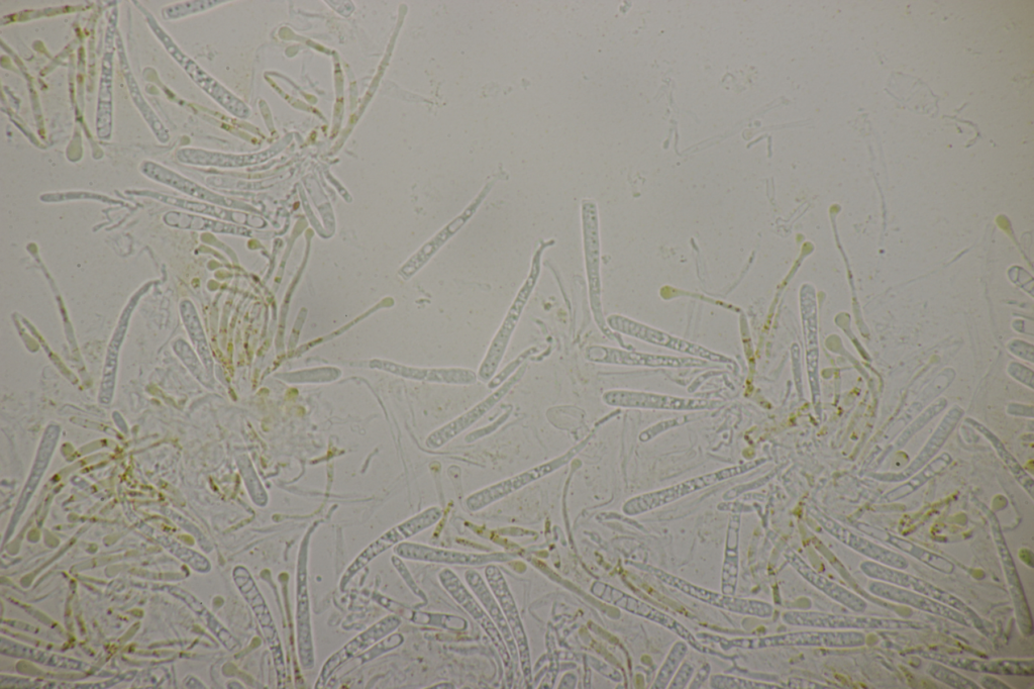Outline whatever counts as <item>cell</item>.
I'll list each match as a JSON object with an SVG mask.
<instances>
[{
  "label": "cell",
  "mask_w": 1034,
  "mask_h": 689,
  "mask_svg": "<svg viewBox=\"0 0 1034 689\" xmlns=\"http://www.w3.org/2000/svg\"><path fill=\"white\" fill-rule=\"evenodd\" d=\"M790 643L826 648H858L866 644V636L857 630L806 632L790 636Z\"/></svg>",
  "instance_id": "23"
},
{
  "label": "cell",
  "mask_w": 1034,
  "mask_h": 689,
  "mask_svg": "<svg viewBox=\"0 0 1034 689\" xmlns=\"http://www.w3.org/2000/svg\"><path fill=\"white\" fill-rule=\"evenodd\" d=\"M306 549L300 551L297 574V625L299 657L306 669L314 667L312 634L309 625V605L306 588Z\"/></svg>",
  "instance_id": "18"
},
{
  "label": "cell",
  "mask_w": 1034,
  "mask_h": 689,
  "mask_svg": "<svg viewBox=\"0 0 1034 689\" xmlns=\"http://www.w3.org/2000/svg\"><path fill=\"white\" fill-rule=\"evenodd\" d=\"M587 360L594 363L652 366V367H689L704 365V362L693 358H673L629 352L603 346H591L585 351Z\"/></svg>",
  "instance_id": "11"
},
{
  "label": "cell",
  "mask_w": 1034,
  "mask_h": 689,
  "mask_svg": "<svg viewBox=\"0 0 1034 689\" xmlns=\"http://www.w3.org/2000/svg\"><path fill=\"white\" fill-rule=\"evenodd\" d=\"M235 578L237 584L240 586L241 592L250 603L261 627L265 634V637L269 643L270 648L273 651L277 667L283 668V659L280 640L278 638L271 614L262 598L251 574L247 569L238 567L235 570Z\"/></svg>",
  "instance_id": "14"
},
{
  "label": "cell",
  "mask_w": 1034,
  "mask_h": 689,
  "mask_svg": "<svg viewBox=\"0 0 1034 689\" xmlns=\"http://www.w3.org/2000/svg\"><path fill=\"white\" fill-rule=\"evenodd\" d=\"M814 517L820 522L822 527L827 530V532H830L841 542L845 543L858 553L872 559L874 562L899 570H905L908 567V562L905 557L897 554L896 552L852 533L837 522L819 514L818 512L814 513Z\"/></svg>",
  "instance_id": "12"
},
{
  "label": "cell",
  "mask_w": 1034,
  "mask_h": 689,
  "mask_svg": "<svg viewBox=\"0 0 1034 689\" xmlns=\"http://www.w3.org/2000/svg\"><path fill=\"white\" fill-rule=\"evenodd\" d=\"M927 672L935 679L957 689H979L980 686L973 680L959 674L951 668L942 664L933 663L928 667Z\"/></svg>",
  "instance_id": "31"
},
{
  "label": "cell",
  "mask_w": 1034,
  "mask_h": 689,
  "mask_svg": "<svg viewBox=\"0 0 1034 689\" xmlns=\"http://www.w3.org/2000/svg\"><path fill=\"white\" fill-rule=\"evenodd\" d=\"M758 462L738 466L726 470H721L715 473L697 477L676 486L653 492V494L646 495L637 499L632 500L625 506V512L629 515L641 514L658 507L669 504L673 501L685 497L691 492L702 489L721 480H725L741 473L752 469L757 466Z\"/></svg>",
  "instance_id": "4"
},
{
  "label": "cell",
  "mask_w": 1034,
  "mask_h": 689,
  "mask_svg": "<svg viewBox=\"0 0 1034 689\" xmlns=\"http://www.w3.org/2000/svg\"><path fill=\"white\" fill-rule=\"evenodd\" d=\"M992 524L996 544L998 546V550L1005 568V573L1013 596L1020 628L1026 636H1030L1033 630L1031 615L1024 597L1023 588L1020 583L1013 558L1008 550L1003 536L1000 533V529L995 518H992Z\"/></svg>",
  "instance_id": "19"
},
{
  "label": "cell",
  "mask_w": 1034,
  "mask_h": 689,
  "mask_svg": "<svg viewBox=\"0 0 1034 689\" xmlns=\"http://www.w3.org/2000/svg\"><path fill=\"white\" fill-rule=\"evenodd\" d=\"M994 674L1031 677L1034 675V664L1031 660H998L994 661Z\"/></svg>",
  "instance_id": "32"
},
{
  "label": "cell",
  "mask_w": 1034,
  "mask_h": 689,
  "mask_svg": "<svg viewBox=\"0 0 1034 689\" xmlns=\"http://www.w3.org/2000/svg\"><path fill=\"white\" fill-rule=\"evenodd\" d=\"M971 423L975 424L977 429L981 431L985 435V437H987L993 443V446L996 448L1002 460L1009 467V469L1016 477V479L1020 482V484L1029 492V495L1032 497L1034 484L1033 479L1021 468L1016 459L1005 449L1003 444L991 432H989L980 424L975 423L974 421H971Z\"/></svg>",
  "instance_id": "28"
},
{
  "label": "cell",
  "mask_w": 1034,
  "mask_h": 689,
  "mask_svg": "<svg viewBox=\"0 0 1034 689\" xmlns=\"http://www.w3.org/2000/svg\"><path fill=\"white\" fill-rule=\"evenodd\" d=\"M527 371V365H522L514 375H512L505 383L496 390L493 395L488 397L485 401L480 403L478 406L470 410L468 413L462 415L460 418L450 423L442 430L438 431L435 436V447H440L455 438L457 435L467 430L470 426L476 423L482 418L489 410H491L497 402H499L506 393L519 382Z\"/></svg>",
  "instance_id": "16"
},
{
  "label": "cell",
  "mask_w": 1034,
  "mask_h": 689,
  "mask_svg": "<svg viewBox=\"0 0 1034 689\" xmlns=\"http://www.w3.org/2000/svg\"><path fill=\"white\" fill-rule=\"evenodd\" d=\"M607 325L614 331L663 346L675 351L687 353L714 362H730V359L713 353L701 346L675 338L669 334L652 329L628 318L612 315L607 318Z\"/></svg>",
  "instance_id": "6"
},
{
  "label": "cell",
  "mask_w": 1034,
  "mask_h": 689,
  "mask_svg": "<svg viewBox=\"0 0 1034 689\" xmlns=\"http://www.w3.org/2000/svg\"><path fill=\"white\" fill-rule=\"evenodd\" d=\"M947 400L941 399L932 407H929L901 436L899 446L906 443L915 433L922 429L930 420L939 415L946 407Z\"/></svg>",
  "instance_id": "33"
},
{
  "label": "cell",
  "mask_w": 1034,
  "mask_h": 689,
  "mask_svg": "<svg viewBox=\"0 0 1034 689\" xmlns=\"http://www.w3.org/2000/svg\"><path fill=\"white\" fill-rule=\"evenodd\" d=\"M576 453H577V448H575L572 451H570V453H568L567 455H564V456L560 457L559 459H556V460L552 461L551 463L542 465V466L537 467V468H535L533 470H530V471H528V472H526V473H524L522 475H519V476L511 478V479H508V480L503 481V482H501V483H499L497 485H494V486H492L490 488H487V489H485L483 491H480L479 494H476V495L472 496L468 500V503H467L468 507L472 511L480 510L483 507L491 504L492 502H494V501H496V500H498V499H500V498H502V497H504V496H506L508 494H511V492H513V491H515L517 489H520L524 485H526V484H528V483H530V482H532V481H534V480H536V479H538V478H540V477H542V476H544V475H546V474L556 470L557 468H559L562 465H564L565 463H567L569 461V459L573 455H575Z\"/></svg>",
  "instance_id": "15"
},
{
  "label": "cell",
  "mask_w": 1034,
  "mask_h": 689,
  "mask_svg": "<svg viewBox=\"0 0 1034 689\" xmlns=\"http://www.w3.org/2000/svg\"><path fill=\"white\" fill-rule=\"evenodd\" d=\"M791 623L832 630H919L920 624L893 619L849 615L803 613L795 614Z\"/></svg>",
  "instance_id": "5"
},
{
  "label": "cell",
  "mask_w": 1034,
  "mask_h": 689,
  "mask_svg": "<svg viewBox=\"0 0 1034 689\" xmlns=\"http://www.w3.org/2000/svg\"><path fill=\"white\" fill-rule=\"evenodd\" d=\"M441 517V513L438 510L428 511L421 517L413 519L408 523L397 527L390 532L383 535L380 539L372 543L367 549H365L360 556L352 563L344 574L341 587L344 588L349 581L366 565H368L375 557L394 546L404 538H408L418 532L426 529L427 527L434 524Z\"/></svg>",
  "instance_id": "10"
},
{
  "label": "cell",
  "mask_w": 1034,
  "mask_h": 689,
  "mask_svg": "<svg viewBox=\"0 0 1034 689\" xmlns=\"http://www.w3.org/2000/svg\"><path fill=\"white\" fill-rule=\"evenodd\" d=\"M536 351V348H531L519 357H517L514 361L507 365L498 375H496L492 380H490V382L488 383V387L492 389L500 386L501 383L507 380L509 376L514 371H516L517 368L521 367L526 362V360Z\"/></svg>",
  "instance_id": "34"
},
{
  "label": "cell",
  "mask_w": 1034,
  "mask_h": 689,
  "mask_svg": "<svg viewBox=\"0 0 1034 689\" xmlns=\"http://www.w3.org/2000/svg\"><path fill=\"white\" fill-rule=\"evenodd\" d=\"M125 74H126V77H127L128 83H129V88L131 90L132 96L134 98V101H135L137 107L140 109L141 113L143 114V116L145 117V119L147 120V122L149 123L151 128L153 129V131L156 133V136L158 137V139L161 142H167L169 140V134H168L167 130L164 128L163 124L158 120V118L153 113V111L150 109V107L145 103L144 98H143V96L141 94V91H140V89H139V87H138V85L136 83V80L134 79L132 73L130 72L129 69H125Z\"/></svg>",
  "instance_id": "30"
},
{
  "label": "cell",
  "mask_w": 1034,
  "mask_h": 689,
  "mask_svg": "<svg viewBox=\"0 0 1034 689\" xmlns=\"http://www.w3.org/2000/svg\"><path fill=\"white\" fill-rule=\"evenodd\" d=\"M112 78V62L106 58L103 61L97 119V131L101 139L109 138L112 132Z\"/></svg>",
  "instance_id": "25"
},
{
  "label": "cell",
  "mask_w": 1034,
  "mask_h": 689,
  "mask_svg": "<svg viewBox=\"0 0 1034 689\" xmlns=\"http://www.w3.org/2000/svg\"><path fill=\"white\" fill-rule=\"evenodd\" d=\"M603 401L609 406L668 411H699L714 408V403L699 399H680L654 393L613 390L604 393Z\"/></svg>",
  "instance_id": "9"
},
{
  "label": "cell",
  "mask_w": 1034,
  "mask_h": 689,
  "mask_svg": "<svg viewBox=\"0 0 1034 689\" xmlns=\"http://www.w3.org/2000/svg\"><path fill=\"white\" fill-rule=\"evenodd\" d=\"M981 684L984 688L988 689H1010V686L1004 682L992 676H986L982 679Z\"/></svg>",
  "instance_id": "37"
},
{
  "label": "cell",
  "mask_w": 1034,
  "mask_h": 689,
  "mask_svg": "<svg viewBox=\"0 0 1034 689\" xmlns=\"http://www.w3.org/2000/svg\"><path fill=\"white\" fill-rule=\"evenodd\" d=\"M869 592L882 600L939 616L962 626L971 627L973 625L965 615L957 610L933 599L911 592V590L906 588L877 580L872 581L869 584Z\"/></svg>",
  "instance_id": "7"
},
{
  "label": "cell",
  "mask_w": 1034,
  "mask_h": 689,
  "mask_svg": "<svg viewBox=\"0 0 1034 689\" xmlns=\"http://www.w3.org/2000/svg\"><path fill=\"white\" fill-rule=\"evenodd\" d=\"M583 248L592 313L598 327L608 333L601 305L600 233L596 204L584 200L581 204Z\"/></svg>",
  "instance_id": "3"
},
{
  "label": "cell",
  "mask_w": 1034,
  "mask_h": 689,
  "mask_svg": "<svg viewBox=\"0 0 1034 689\" xmlns=\"http://www.w3.org/2000/svg\"><path fill=\"white\" fill-rule=\"evenodd\" d=\"M497 178L488 181L472 201V203L437 235L427 242L403 268V273L409 277L422 269L462 228L472 219L478 211L491 189L494 187Z\"/></svg>",
  "instance_id": "8"
},
{
  "label": "cell",
  "mask_w": 1034,
  "mask_h": 689,
  "mask_svg": "<svg viewBox=\"0 0 1034 689\" xmlns=\"http://www.w3.org/2000/svg\"><path fill=\"white\" fill-rule=\"evenodd\" d=\"M470 575L474 579V582L470 578H467L468 582H470V584L472 585V588L475 590V593L478 595L480 600L484 603L485 607L487 608L488 612L491 614L492 618H494V620L498 624L499 628L502 629V634L505 637L508 645H510V648H511V651H512L511 653L513 655H515L516 652H515L514 642H513L512 638H511V635H510V632L508 630V627H507L506 623L504 622V619L502 618L501 612L499 611V609L496 606L495 602L493 601L491 595L489 594L488 589L486 588V586H484V583H483L482 579L480 578V576L478 574H476V573H472Z\"/></svg>",
  "instance_id": "29"
},
{
  "label": "cell",
  "mask_w": 1034,
  "mask_h": 689,
  "mask_svg": "<svg viewBox=\"0 0 1034 689\" xmlns=\"http://www.w3.org/2000/svg\"><path fill=\"white\" fill-rule=\"evenodd\" d=\"M860 567L863 573L870 578L909 589L911 592L938 601L965 615L977 628H983L981 619L970 607L933 583L877 562L866 561Z\"/></svg>",
  "instance_id": "2"
},
{
  "label": "cell",
  "mask_w": 1034,
  "mask_h": 689,
  "mask_svg": "<svg viewBox=\"0 0 1034 689\" xmlns=\"http://www.w3.org/2000/svg\"><path fill=\"white\" fill-rule=\"evenodd\" d=\"M141 170L148 177L158 182L169 185L175 189H178L183 193L191 195L193 196V198L211 202L216 201V196L210 193L209 191H206L205 189H203L196 183L190 181L189 179L184 178L181 175L169 169H166L165 167L160 166L156 163L145 162L142 165Z\"/></svg>",
  "instance_id": "24"
},
{
  "label": "cell",
  "mask_w": 1034,
  "mask_h": 689,
  "mask_svg": "<svg viewBox=\"0 0 1034 689\" xmlns=\"http://www.w3.org/2000/svg\"><path fill=\"white\" fill-rule=\"evenodd\" d=\"M402 641L403 639L401 635L390 636L382 643L377 644L372 650L368 651L367 654H364L362 656V659L364 661H369L385 652H388L391 649L396 648L402 643Z\"/></svg>",
  "instance_id": "35"
},
{
  "label": "cell",
  "mask_w": 1034,
  "mask_h": 689,
  "mask_svg": "<svg viewBox=\"0 0 1034 689\" xmlns=\"http://www.w3.org/2000/svg\"><path fill=\"white\" fill-rule=\"evenodd\" d=\"M394 552L407 559L431 561V562H460L462 564H474L478 557L454 554L447 551L432 549L426 546L403 543L394 549Z\"/></svg>",
  "instance_id": "27"
},
{
  "label": "cell",
  "mask_w": 1034,
  "mask_h": 689,
  "mask_svg": "<svg viewBox=\"0 0 1034 689\" xmlns=\"http://www.w3.org/2000/svg\"><path fill=\"white\" fill-rule=\"evenodd\" d=\"M797 567L799 571L809 580L813 585L822 590L826 595L845 606L853 612L863 613L867 609V603L865 600L852 593L851 590L837 584L836 582L821 576L801 560L796 559Z\"/></svg>",
  "instance_id": "22"
},
{
  "label": "cell",
  "mask_w": 1034,
  "mask_h": 689,
  "mask_svg": "<svg viewBox=\"0 0 1034 689\" xmlns=\"http://www.w3.org/2000/svg\"><path fill=\"white\" fill-rule=\"evenodd\" d=\"M859 528L867 535L896 547L898 550L911 555L939 572L952 574L955 571V565L950 560L935 552L926 550L908 540L901 539L877 528L867 525H861Z\"/></svg>",
  "instance_id": "20"
},
{
  "label": "cell",
  "mask_w": 1034,
  "mask_h": 689,
  "mask_svg": "<svg viewBox=\"0 0 1034 689\" xmlns=\"http://www.w3.org/2000/svg\"><path fill=\"white\" fill-rule=\"evenodd\" d=\"M399 625L400 621L396 617L389 616L349 642L326 662L317 682V688L324 686L342 664L361 655L369 647L396 630Z\"/></svg>",
  "instance_id": "13"
},
{
  "label": "cell",
  "mask_w": 1034,
  "mask_h": 689,
  "mask_svg": "<svg viewBox=\"0 0 1034 689\" xmlns=\"http://www.w3.org/2000/svg\"><path fill=\"white\" fill-rule=\"evenodd\" d=\"M487 577L490 582V585L492 586L493 592L495 593L497 599L500 602V605L503 608V611L513 630L514 636L516 637L517 641H519V648L522 653L524 669L526 671V668L530 669V666L527 663L529 662V652L526 635L524 633V629L521 624L519 614H517L515 605L512 601V598L510 597L507 586L498 569L493 566L488 567Z\"/></svg>",
  "instance_id": "21"
},
{
  "label": "cell",
  "mask_w": 1034,
  "mask_h": 689,
  "mask_svg": "<svg viewBox=\"0 0 1034 689\" xmlns=\"http://www.w3.org/2000/svg\"><path fill=\"white\" fill-rule=\"evenodd\" d=\"M679 424L680 423H678V420H672V421H668V422H663V423L653 427L652 429H649L646 432H644L641 435L640 439H641V441L647 442L650 439L656 437L658 434L662 433L663 431H665V430H667L669 428H673L674 426H677Z\"/></svg>",
  "instance_id": "36"
},
{
  "label": "cell",
  "mask_w": 1034,
  "mask_h": 689,
  "mask_svg": "<svg viewBox=\"0 0 1034 689\" xmlns=\"http://www.w3.org/2000/svg\"><path fill=\"white\" fill-rule=\"evenodd\" d=\"M952 462V457L945 453L938 459L934 460L928 466H926L920 473L913 476L907 483L893 489L883 498L884 501L893 503L902 500L912 492L916 491L919 487L925 484L928 480L935 477L946 469Z\"/></svg>",
  "instance_id": "26"
},
{
  "label": "cell",
  "mask_w": 1034,
  "mask_h": 689,
  "mask_svg": "<svg viewBox=\"0 0 1034 689\" xmlns=\"http://www.w3.org/2000/svg\"><path fill=\"white\" fill-rule=\"evenodd\" d=\"M963 411L956 407L950 411V413L944 418L939 429L934 434L933 438L928 441L926 446L923 448L921 453L915 458V460L902 472L897 474H876L874 478L885 481V482H901L910 478L917 471L923 468L929 460L939 452L943 447L944 443L949 438L957 424L959 423Z\"/></svg>",
  "instance_id": "17"
},
{
  "label": "cell",
  "mask_w": 1034,
  "mask_h": 689,
  "mask_svg": "<svg viewBox=\"0 0 1034 689\" xmlns=\"http://www.w3.org/2000/svg\"><path fill=\"white\" fill-rule=\"evenodd\" d=\"M554 243H555L554 241L543 243L540 246V248L537 250V252L535 253V255L533 257V260H532V265H531V270L529 272V275H528L525 283L521 287L519 293H517V295L515 297V300L513 301L511 307L509 308V311H508V313H507V315H506V317H505V319H504L500 329L498 330V332L496 333L494 339L492 340L491 345H490V347H489V349L487 351V354H486L484 360L481 363V366H480L479 371H478V377L482 381H489V380H491L492 377L494 376V374L496 373V371H497V369H498V367H499V365H500V363H501V361L503 359V356H504V354L506 352V349L508 347V344L510 342L512 334L514 333V330L517 327V324H519V322L521 320V317L523 315V312H524V310H525V308H526V306H527V304H528V302H529V300L531 298V295H532L533 291L535 290V287H536V285L538 283V280H539V277H540V274H541V270H542V258H543L544 252L546 251V249L548 247L552 246L551 244H554Z\"/></svg>",
  "instance_id": "1"
}]
</instances>
